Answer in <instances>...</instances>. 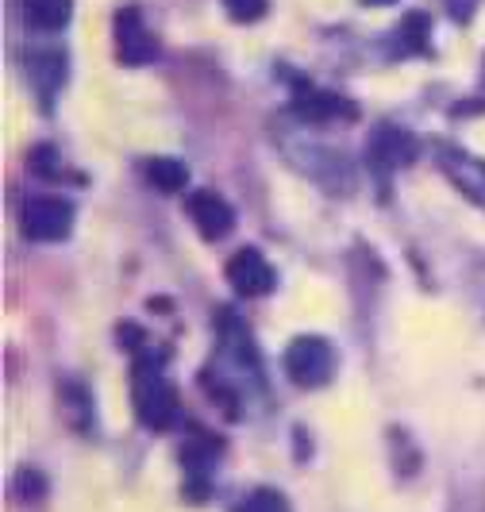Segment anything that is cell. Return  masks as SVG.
Listing matches in <instances>:
<instances>
[{
  "instance_id": "6da1fadb",
  "label": "cell",
  "mask_w": 485,
  "mask_h": 512,
  "mask_svg": "<svg viewBox=\"0 0 485 512\" xmlns=\"http://www.w3.org/2000/svg\"><path fill=\"white\" fill-rule=\"evenodd\" d=\"M131 397H135V412L139 420L151 428V432H166L174 428L181 416L178 389L166 382L162 374V359L158 355H143L135 362V374H131Z\"/></svg>"
},
{
  "instance_id": "7a4b0ae2",
  "label": "cell",
  "mask_w": 485,
  "mask_h": 512,
  "mask_svg": "<svg viewBox=\"0 0 485 512\" xmlns=\"http://www.w3.org/2000/svg\"><path fill=\"white\" fill-rule=\"evenodd\" d=\"M335 347L324 335H297L285 347V374L289 382H297L301 389H320L335 378Z\"/></svg>"
},
{
  "instance_id": "3957f363",
  "label": "cell",
  "mask_w": 485,
  "mask_h": 512,
  "mask_svg": "<svg viewBox=\"0 0 485 512\" xmlns=\"http://www.w3.org/2000/svg\"><path fill=\"white\" fill-rule=\"evenodd\" d=\"M20 228L27 239H39V243H58L66 239L74 228V208L62 197H31L20 208Z\"/></svg>"
},
{
  "instance_id": "277c9868",
  "label": "cell",
  "mask_w": 485,
  "mask_h": 512,
  "mask_svg": "<svg viewBox=\"0 0 485 512\" xmlns=\"http://www.w3.org/2000/svg\"><path fill=\"white\" fill-rule=\"evenodd\" d=\"M112 39H116V58L124 66H147V62L158 58V39L151 35V27L143 24L139 8H120L116 12Z\"/></svg>"
},
{
  "instance_id": "5b68a950",
  "label": "cell",
  "mask_w": 485,
  "mask_h": 512,
  "mask_svg": "<svg viewBox=\"0 0 485 512\" xmlns=\"http://www.w3.org/2000/svg\"><path fill=\"white\" fill-rule=\"evenodd\" d=\"M228 282L239 297H266L278 285V270L270 266V258L262 251L243 247V251H235L228 258Z\"/></svg>"
},
{
  "instance_id": "8992f818",
  "label": "cell",
  "mask_w": 485,
  "mask_h": 512,
  "mask_svg": "<svg viewBox=\"0 0 485 512\" xmlns=\"http://www.w3.org/2000/svg\"><path fill=\"white\" fill-rule=\"evenodd\" d=\"M185 212H189V220L197 224V231L205 235V239H224L231 228H235V208L220 197V193H212V189H197V193H189V201H185Z\"/></svg>"
},
{
  "instance_id": "52a82bcc",
  "label": "cell",
  "mask_w": 485,
  "mask_h": 512,
  "mask_svg": "<svg viewBox=\"0 0 485 512\" xmlns=\"http://www.w3.org/2000/svg\"><path fill=\"white\" fill-rule=\"evenodd\" d=\"M297 116H305L312 124H332V120H355L358 108L351 101H343V97H335L328 89H316V85H308V81H297Z\"/></svg>"
},
{
  "instance_id": "ba28073f",
  "label": "cell",
  "mask_w": 485,
  "mask_h": 512,
  "mask_svg": "<svg viewBox=\"0 0 485 512\" xmlns=\"http://www.w3.org/2000/svg\"><path fill=\"white\" fill-rule=\"evenodd\" d=\"M370 158L385 166V170H401V166H412L416 158V139L401 128H378L374 139H370Z\"/></svg>"
},
{
  "instance_id": "9c48e42d",
  "label": "cell",
  "mask_w": 485,
  "mask_h": 512,
  "mask_svg": "<svg viewBox=\"0 0 485 512\" xmlns=\"http://www.w3.org/2000/svg\"><path fill=\"white\" fill-rule=\"evenodd\" d=\"M439 162H443L447 178L455 181L470 201H478V205L485 208V162H474V158H466V154H459V151L439 154Z\"/></svg>"
},
{
  "instance_id": "30bf717a",
  "label": "cell",
  "mask_w": 485,
  "mask_h": 512,
  "mask_svg": "<svg viewBox=\"0 0 485 512\" xmlns=\"http://www.w3.org/2000/svg\"><path fill=\"white\" fill-rule=\"evenodd\" d=\"M20 12L35 31H62L74 16V0H20Z\"/></svg>"
},
{
  "instance_id": "8fae6325",
  "label": "cell",
  "mask_w": 485,
  "mask_h": 512,
  "mask_svg": "<svg viewBox=\"0 0 485 512\" xmlns=\"http://www.w3.org/2000/svg\"><path fill=\"white\" fill-rule=\"evenodd\" d=\"M143 170H147V181L158 193H178V189L189 185V170L181 166L178 158H151Z\"/></svg>"
},
{
  "instance_id": "7c38bea8",
  "label": "cell",
  "mask_w": 485,
  "mask_h": 512,
  "mask_svg": "<svg viewBox=\"0 0 485 512\" xmlns=\"http://www.w3.org/2000/svg\"><path fill=\"white\" fill-rule=\"evenodd\" d=\"M231 512H289V501L281 497L278 489L258 486V489H251L247 497H239V505Z\"/></svg>"
},
{
  "instance_id": "4fadbf2b",
  "label": "cell",
  "mask_w": 485,
  "mask_h": 512,
  "mask_svg": "<svg viewBox=\"0 0 485 512\" xmlns=\"http://www.w3.org/2000/svg\"><path fill=\"white\" fill-rule=\"evenodd\" d=\"M224 8H228L231 20H239V24H251V20L266 16V0H224Z\"/></svg>"
},
{
  "instance_id": "5bb4252c",
  "label": "cell",
  "mask_w": 485,
  "mask_h": 512,
  "mask_svg": "<svg viewBox=\"0 0 485 512\" xmlns=\"http://www.w3.org/2000/svg\"><path fill=\"white\" fill-rule=\"evenodd\" d=\"M362 4H374V8H382V4H397V0H362Z\"/></svg>"
}]
</instances>
